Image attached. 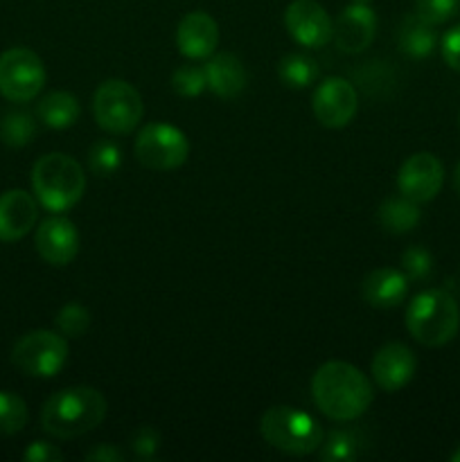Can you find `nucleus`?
<instances>
[{"instance_id":"10","label":"nucleus","mask_w":460,"mask_h":462,"mask_svg":"<svg viewBox=\"0 0 460 462\" xmlns=\"http://www.w3.org/2000/svg\"><path fill=\"white\" fill-rule=\"evenodd\" d=\"M445 185V167L431 152H418L401 162L397 171V189L415 203H428Z\"/></svg>"},{"instance_id":"37","label":"nucleus","mask_w":460,"mask_h":462,"mask_svg":"<svg viewBox=\"0 0 460 462\" xmlns=\"http://www.w3.org/2000/svg\"><path fill=\"white\" fill-rule=\"evenodd\" d=\"M449 460H451V462H460V445H458V447H455V449H454V451H451Z\"/></svg>"},{"instance_id":"15","label":"nucleus","mask_w":460,"mask_h":462,"mask_svg":"<svg viewBox=\"0 0 460 462\" xmlns=\"http://www.w3.org/2000/svg\"><path fill=\"white\" fill-rule=\"evenodd\" d=\"M377 34V14L370 5L350 3L334 23L332 41L345 54H359L370 48Z\"/></svg>"},{"instance_id":"1","label":"nucleus","mask_w":460,"mask_h":462,"mask_svg":"<svg viewBox=\"0 0 460 462\" xmlns=\"http://www.w3.org/2000/svg\"><path fill=\"white\" fill-rule=\"evenodd\" d=\"M311 397L325 418L352 422L370 409L374 400L373 382L347 361H327L311 379Z\"/></svg>"},{"instance_id":"20","label":"nucleus","mask_w":460,"mask_h":462,"mask_svg":"<svg viewBox=\"0 0 460 462\" xmlns=\"http://www.w3.org/2000/svg\"><path fill=\"white\" fill-rule=\"evenodd\" d=\"M81 116L79 99L66 90H54L41 97L36 104V117L50 129H68L75 125Z\"/></svg>"},{"instance_id":"32","label":"nucleus","mask_w":460,"mask_h":462,"mask_svg":"<svg viewBox=\"0 0 460 462\" xmlns=\"http://www.w3.org/2000/svg\"><path fill=\"white\" fill-rule=\"evenodd\" d=\"M131 449H133L135 458L152 460L161 449V433L152 427H140L131 438Z\"/></svg>"},{"instance_id":"28","label":"nucleus","mask_w":460,"mask_h":462,"mask_svg":"<svg viewBox=\"0 0 460 462\" xmlns=\"http://www.w3.org/2000/svg\"><path fill=\"white\" fill-rule=\"evenodd\" d=\"M359 456V442L350 431H332L327 440L320 445V460L325 462H345Z\"/></svg>"},{"instance_id":"17","label":"nucleus","mask_w":460,"mask_h":462,"mask_svg":"<svg viewBox=\"0 0 460 462\" xmlns=\"http://www.w3.org/2000/svg\"><path fill=\"white\" fill-rule=\"evenodd\" d=\"M39 219L36 199L25 189L0 194V242H18L34 228Z\"/></svg>"},{"instance_id":"33","label":"nucleus","mask_w":460,"mask_h":462,"mask_svg":"<svg viewBox=\"0 0 460 462\" xmlns=\"http://www.w3.org/2000/svg\"><path fill=\"white\" fill-rule=\"evenodd\" d=\"M440 52L446 66H449L451 70L460 72V25L451 27V30L442 36Z\"/></svg>"},{"instance_id":"38","label":"nucleus","mask_w":460,"mask_h":462,"mask_svg":"<svg viewBox=\"0 0 460 462\" xmlns=\"http://www.w3.org/2000/svg\"><path fill=\"white\" fill-rule=\"evenodd\" d=\"M350 3H356V5H370L373 0H350Z\"/></svg>"},{"instance_id":"25","label":"nucleus","mask_w":460,"mask_h":462,"mask_svg":"<svg viewBox=\"0 0 460 462\" xmlns=\"http://www.w3.org/2000/svg\"><path fill=\"white\" fill-rule=\"evenodd\" d=\"M27 424V406L14 393H0V436H14Z\"/></svg>"},{"instance_id":"5","label":"nucleus","mask_w":460,"mask_h":462,"mask_svg":"<svg viewBox=\"0 0 460 462\" xmlns=\"http://www.w3.org/2000/svg\"><path fill=\"white\" fill-rule=\"evenodd\" d=\"M262 438L287 456H311L323 445V429L309 413L293 406H273L260 420Z\"/></svg>"},{"instance_id":"36","label":"nucleus","mask_w":460,"mask_h":462,"mask_svg":"<svg viewBox=\"0 0 460 462\" xmlns=\"http://www.w3.org/2000/svg\"><path fill=\"white\" fill-rule=\"evenodd\" d=\"M454 189H455V194L460 197V162L455 165V171H454Z\"/></svg>"},{"instance_id":"6","label":"nucleus","mask_w":460,"mask_h":462,"mask_svg":"<svg viewBox=\"0 0 460 462\" xmlns=\"http://www.w3.org/2000/svg\"><path fill=\"white\" fill-rule=\"evenodd\" d=\"M93 116L99 129H104L106 134H131L144 116L143 97L129 81L108 79L95 90Z\"/></svg>"},{"instance_id":"31","label":"nucleus","mask_w":460,"mask_h":462,"mask_svg":"<svg viewBox=\"0 0 460 462\" xmlns=\"http://www.w3.org/2000/svg\"><path fill=\"white\" fill-rule=\"evenodd\" d=\"M458 3L460 0H415V14L436 27L454 18Z\"/></svg>"},{"instance_id":"30","label":"nucleus","mask_w":460,"mask_h":462,"mask_svg":"<svg viewBox=\"0 0 460 462\" xmlns=\"http://www.w3.org/2000/svg\"><path fill=\"white\" fill-rule=\"evenodd\" d=\"M401 271L410 282H424L433 273V255L424 246H410L401 253Z\"/></svg>"},{"instance_id":"3","label":"nucleus","mask_w":460,"mask_h":462,"mask_svg":"<svg viewBox=\"0 0 460 462\" xmlns=\"http://www.w3.org/2000/svg\"><path fill=\"white\" fill-rule=\"evenodd\" d=\"M32 189L45 210L61 215L75 208L84 197V167L68 153H45L32 167Z\"/></svg>"},{"instance_id":"27","label":"nucleus","mask_w":460,"mask_h":462,"mask_svg":"<svg viewBox=\"0 0 460 462\" xmlns=\"http://www.w3.org/2000/svg\"><path fill=\"white\" fill-rule=\"evenodd\" d=\"M122 165V149L113 140H97L88 153V167L97 176H113Z\"/></svg>"},{"instance_id":"24","label":"nucleus","mask_w":460,"mask_h":462,"mask_svg":"<svg viewBox=\"0 0 460 462\" xmlns=\"http://www.w3.org/2000/svg\"><path fill=\"white\" fill-rule=\"evenodd\" d=\"M36 122L30 113L14 111L0 120V140L7 147H25L34 140Z\"/></svg>"},{"instance_id":"23","label":"nucleus","mask_w":460,"mask_h":462,"mask_svg":"<svg viewBox=\"0 0 460 462\" xmlns=\"http://www.w3.org/2000/svg\"><path fill=\"white\" fill-rule=\"evenodd\" d=\"M320 75V68L309 54H302V52H291L287 57L280 59V66H278V77L284 86L289 88H296L302 90L307 86L316 84Z\"/></svg>"},{"instance_id":"19","label":"nucleus","mask_w":460,"mask_h":462,"mask_svg":"<svg viewBox=\"0 0 460 462\" xmlns=\"http://www.w3.org/2000/svg\"><path fill=\"white\" fill-rule=\"evenodd\" d=\"M207 88L221 99H235L244 93L248 84L246 68L242 59L233 52L212 54L206 66Z\"/></svg>"},{"instance_id":"29","label":"nucleus","mask_w":460,"mask_h":462,"mask_svg":"<svg viewBox=\"0 0 460 462\" xmlns=\"http://www.w3.org/2000/svg\"><path fill=\"white\" fill-rule=\"evenodd\" d=\"M171 88H174L180 97H198V95L207 88L206 68L192 66V63L176 68L174 75H171Z\"/></svg>"},{"instance_id":"34","label":"nucleus","mask_w":460,"mask_h":462,"mask_svg":"<svg viewBox=\"0 0 460 462\" xmlns=\"http://www.w3.org/2000/svg\"><path fill=\"white\" fill-rule=\"evenodd\" d=\"M23 458L27 462H59L63 458V454L57 449V447L50 445V442L39 440V442H32V445L27 447Z\"/></svg>"},{"instance_id":"8","label":"nucleus","mask_w":460,"mask_h":462,"mask_svg":"<svg viewBox=\"0 0 460 462\" xmlns=\"http://www.w3.org/2000/svg\"><path fill=\"white\" fill-rule=\"evenodd\" d=\"M12 364L27 377H54L68 364L66 337L50 329H34L18 338L12 350Z\"/></svg>"},{"instance_id":"13","label":"nucleus","mask_w":460,"mask_h":462,"mask_svg":"<svg viewBox=\"0 0 460 462\" xmlns=\"http://www.w3.org/2000/svg\"><path fill=\"white\" fill-rule=\"evenodd\" d=\"M415 370H418L415 352L404 343H386L379 347L370 364L374 383L386 393H397L409 386L410 379L415 377Z\"/></svg>"},{"instance_id":"11","label":"nucleus","mask_w":460,"mask_h":462,"mask_svg":"<svg viewBox=\"0 0 460 462\" xmlns=\"http://www.w3.org/2000/svg\"><path fill=\"white\" fill-rule=\"evenodd\" d=\"M316 120L327 129H343L352 122L359 108L356 88L343 77H327L320 81L311 97Z\"/></svg>"},{"instance_id":"16","label":"nucleus","mask_w":460,"mask_h":462,"mask_svg":"<svg viewBox=\"0 0 460 462\" xmlns=\"http://www.w3.org/2000/svg\"><path fill=\"white\" fill-rule=\"evenodd\" d=\"M219 45V25L207 12H189L176 27V48L185 59H210Z\"/></svg>"},{"instance_id":"9","label":"nucleus","mask_w":460,"mask_h":462,"mask_svg":"<svg viewBox=\"0 0 460 462\" xmlns=\"http://www.w3.org/2000/svg\"><path fill=\"white\" fill-rule=\"evenodd\" d=\"M45 66L30 48H9L0 54V95L9 102H30L43 90Z\"/></svg>"},{"instance_id":"12","label":"nucleus","mask_w":460,"mask_h":462,"mask_svg":"<svg viewBox=\"0 0 460 462\" xmlns=\"http://www.w3.org/2000/svg\"><path fill=\"white\" fill-rule=\"evenodd\" d=\"M284 27L298 45L309 50L325 48L334 36V21L316 0H293L284 12Z\"/></svg>"},{"instance_id":"18","label":"nucleus","mask_w":460,"mask_h":462,"mask_svg":"<svg viewBox=\"0 0 460 462\" xmlns=\"http://www.w3.org/2000/svg\"><path fill=\"white\" fill-rule=\"evenodd\" d=\"M410 280L406 278L404 271L382 266V269L370 271L361 282V296L370 307L377 310H392L400 307L409 296Z\"/></svg>"},{"instance_id":"2","label":"nucleus","mask_w":460,"mask_h":462,"mask_svg":"<svg viewBox=\"0 0 460 462\" xmlns=\"http://www.w3.org/2000/svg\"><path fill=\"white\" fill-rule=\"evenodd\" d=\"M106 400L95 388H63L43 404L41 427L59 440H72L97 429L106 418Z\"/></svg>"},{"instance_id":"4","label":"nucleus","mask_w":460,"mask_h":462,"mask_svg":"<svg viewBox=\"0 0 460 462\" xmlns=\"http://www.w3.org/2000/svg\"><path fill=\"white\" fill-rule=\"evenodd\" d=\"M406 329L427 347H442L455 338L460 329V307L445 289H427L406 307Z\"/></svg>"},{"instance_id":"26","label":"nucleus","mask_w":460,"mask_h":462,"mask_svg":"<svg viewBox=\"0 0 460 462\" xmlns=\"http://www.w3.org/2000/svg\"><path fill=\"white\" fill-rule=\"evenodd\" d=\"M54 323H57L59 334H63L66 338H79L88 332L90 311L79 302H68L59 310Z\"/></svg>"},{"instance_id":"21","label":"nucleus","mask_w":460,"mask_h":462,"mask_svg":"<svg viewBox=\"0 0 460 462\" xmlns=\"http://www.w3.org/2000/svg\"><path fill=\"white\" fill-rule=\"evenodd\" d=\"M422 212H419V203L410 201L404 194L401 197H391L379 206L377 221L388 235H406L413 228H418Z\"/></svg>"},{"instance_id":"7","label":"nucleus","mask_w":460,"mask_h":462,"mask_svg":"<svg viewBox=\"0 0 460 462\" xmlns=\"http://www.w3.org/2000/svg\"><path fill=\"white\" fill-rule=\"evenodd\" d=\"M133 153L138 162L153 171L179 170L189 156L188 135L167 122H149L135 138Z\"/></svg>"},{"instance_id":"35","label":"nucleus","mask_w":460,"mask_h":462,"mask_svg":"<svg viewBox=\"0 0 460 462\" xmlns=\"http://www.w3.org/2000/svg\"><path fill=\"white\" fill-rule=\"evenodd\" d=\"M86 460L93 462H122L124 460V454L117 449L115 445H97L93 451L86 454Z\"/></svg>"},{"instance_id":"22","label":"nucleus","mask_w":460,"mask_h":462,"mask_svg":"<svg viewBox=\"0 0 460 462\" xmlns=\"http://www.w3.org/2000/svg\"><path fill=\"white\" fill-rule=\"evenodd\" d=\"M400 50L410 59H427L436 50L437 36L431 23L422 21L418 14L406 16L400 27Z\"/></svg>"},{"instance_id":"14","label":"nucleus","mask_w":460,"mask_h":462,"mask_svg":"<svg viewBox=\"0 0 460 462\" xmlns=\"http://www.w3.org/2000/svg\"><path fill=\"white\" fill-rule=\"evenodd\" d=\"M34 244L48 264L68 266L79 253V230L66 217H50L36 228Z\"/></svg>"},{"instance_id":"39","label":"nucleus","mask_w":460,"mask_h":462,"mask_svg":"<svg viewBox=\"0 0 460 462\" xmlns=\"http://www.w3.org/2000/svg\"><path fill=\"white\" fill-rule=\"evenodd\" d=\"M458 120H460V117H458Z\"/></svg>"}]
</instances>
